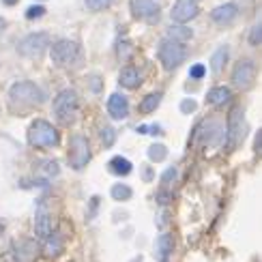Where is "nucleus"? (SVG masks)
Wrapping results in <instances>:
<instances>
[{"label":"nucleus","instance_id":"nucleus-22","mask_svg":"<svg viewBox=\"0 0 262 262\" xmlns=\"http://www.w3.org/2000/svg\"><path fill=\"white\" fill-rule=\"evenodd\" d=\"M166 157H168V148L163 146L161 142H155V144L148 146V159H150V161L157 163V161H163Z\"/></svg>","mask_w":262,"mask_h":262},{"label":"nucleus","instance_id":"nucleus-10","mask_svg":"<svg viewBox=\"0 0 262 262\" xmlns=\"http://www.w3.org/2000/svg\"><path fill=\"white\" fill-rule=\"evenodd\" d=\"M256 82V64L252 60H238L234 64V69H232V84L236 86V89H241V91H247V89H252Z\"/></svg>","mask_w":262,"mask_h":262},{"label":"nucleus","instance_id":"nucleus-5","mask_svg":"<svg viewBox=\"0 0 262 262\" xmlns=\"http://www.w3.org/2000/svg\"><path fill=\"white\" fill-rule=\"evenodd\" d=\"M247 134V125H245V110L241 105H234L226 121V142H228V150H234L238 144L243 142Z\"/></svg>","mask_w":262,"mask_h":262},{"label":"nucleus","instance_id":"nucleus-33","mask_svg":"<svg viewBox=\"0 0 262 262\" xmlns=\"http://www.w3.org/2000/svg\"><path fill=\"white\" fill-rule=\"evenodd\" d=\"M260 146H262V131H258V134H256V146H254L256 152L260 150Z\"/></svg>","mask_w":262,"mask_h":262},{"label":"nucleus","instance_id":"nucleus-26","mask_svg":"<svg viewBox=\"0 0 262 262\" xmlns=\"http://www.w3.org/2000/svg\"><path fill=\"white\" fill-rule=\"evenodd\" d=\"M43 172H46V177H48V179H52V177H58L60 168H58V163L54 161V159H48L46 163H43Z\"/></svg>","mask_w":262,"mask_h":262},{"label":"nucleus","instance_id":"nucleus-9","mask_svg":"<svg viewBox=\"0 0 262 262\" xmlns=\"http://www.w3.org/2000/svg\"><path fill=\"white\" fill-rule=\"evenodd\" d=\"M129 7H131V15L136 19H142L146 24H157L159 21L161 9L155 0H129Z\"/></svg>","mask_w":262,"mask_h":262},{"label":"nucleus","instance_id":"nucleus-18","mask_svg":"<svg viewBox=\"0 0 262 262\" xmlns=\"http://www.w3.org/2000/svg\"><path fill=\"white\" fill-rule=\"evenodd\" d=\"M172 249H174V238H172V234H161V236L157 238V247H155L159 260H161V262H168V256L172 254Z\"/></svg>","mask_w":262,"mask_h":262},{"label":"nucleus","instance_id":"nucleus-6","mask_svg":"<svg viewBox=\"0 0 262 262\" xmlns=\"http://www.w3.org/2000/svg\"><path fill=\"white\" fill-rule=\"evenodd\" d=\"M78 105L80 103H78V95H75V91L67 89V91H62V93L56 95L52 112H54V116H56L60 123L71 125L75 114H78Z\"/></svg>","mask_w":262,"mask_h":262},{"label":"nucleus","instance_id":"nucleus-16","mask_svg":"<svg viewBox=\"0 0 262 262\" xmlns=\"http://www.w3.org/2000/svg\"><path fill=\"white\" fill-rule=\"evenodd\" d=\"M232 97V91L228 89V86H215L213 91L206 93V103L209 105H226V101H230Z\"/></svg>","mask_w":262,"mask_h":262},{"label":"nucleus","instance_id":"nucleus-25","mask_svg":"<svg viewBox=\"0 0 262 262\" xmlns=\"http://www.w3.org/2000/svg\"><path fill=\"white\" fill-rule=\"evenodd\" d=\"M114 3V0H86V9L89 11H103Z\"/></svg>","mask_w":262,"mask_h":262},{"label":"nucleus","instance_id":"nucleus-31","mask_svg":"<svg viewBox=\"0 0 262 262\" xmlns=\"http://www.w3.org/2000/svg\"><path fill=\"white\" fill-rule=\"evenodd\" d=\"M174 179H177V168H168L166 172L161 174V183L163 185H168V183H172Z\"/></svg>","mask_w":262,"mask_h":262},{"label":"nucleus","instance_id":"nucleus-4","mask_svg":"<svg viewBox=\"0 0 262 262\" xmlns=\"http://www.w3.org/2000/svg\"><path fill=\"white\" fill-rule=\"evenodd\" d=\"M157 58L166 71H174L177 67H181L185 58H187V48H185V43L174 41L168 37V39L161 41V46L157 50Z\"/></svg>","mask_w":262,"mask_h":262},{"label":"nucleus","instance_id":"nucleus-27","mask_svg":"<svg viewBox=\"0 0 262 262\" xmlns=\"http://www.w3.org/2000/svg\"><path fill=\"white\" fill-rule=\"evenodd\" d=\"M260 41H262V24H256L252 32H249V43L252 46H260Z\"/></svg>","mask_w":262,"mask_h":262},{"label":"nucleus","instance_id":"nucleus-20","mask_svg":"<svg viewBox=\"0 0 262 262\" xmlns=\"http://www.w3.org/2000/svg\"><path fill=\"white\" fill-rule=\"evenodd\" d=\"M168 37L170 39H174V41H187V39H191L193 37V30L191 28H187L185 24H172L170 28H168Z\"/></svg>","mask_w":262,"mask_h":262},{"label":"nucleus","instance_id":"nucleus-28","mask_svg":"<svg viewBox=\"0 0 262 262\" xmlns=\"http://www.w3.org/2000/svg\"><path fill=\"white\" fill-rule=\"evenodd\" d=\"M43 13H46V9H43L41 5H32V7L26 11V17H28V19H35V17H41Z\"/></svg>","mask_w":262,"mask_h":262},{"label":"nucleus","instance_id":"nucleus-8","mask_svg":"<svg viewBox=\"0 0 262 262\" xmlns=\"http://www.w3.org/2000/svg\"><path fill=\"white\" fill-rule=\"evenodd\" d=\"M48 43H50L48 32H30V35H26L17 43V52L24 54L26 58H37L46 52Z\"/></svg>","mask_w":262,"mask_h":262},{"label":"nucleus","instance_id":"nucleus-17","mask_svg":"<svg viewBox=\"0 0 262 262\" xmlns=\"http://www.w3.org/2000/svg\"><path fill=\"white\" fill-rule=\"evenodd\" d=\"M228 54H230L228 46H220V48H217V50L213 52V56H211V71H213L215 75H220V73L226 69Z\"/></svg>","mask_w":262,"mask_h":262},{"label":"nucleus","instance_id":"nucleus-1","mask_svg":"<svg viewBox=\"0 0 262 262\" xmlns=\"http://www.w3.org/2000/svg\"><path fill=\"white\" fill-rule=\"evenodd\" d=\"M43 101H46V93H43L41 86H37L30 80L15 82L9 89V105L15 114H26L32 107L41 105Z\"/></svg>","mask_w":262,"mask_h":262},{"label":"nucleus","instance_id":"nucleus-12","mask_svg":"<svg viewBox=\"0 0 262 262\" xmlns=\"http://www.w3.org/2000/svg\"><path fill=\"white\" fill-rule=\"evenodd\" d=\"M52 215H50V211L46 209V204H39L37 206V213H35V234L39 236V238H48V236H52Z\"/></svg>","mask_w":262,"mask_h":262},{"label":"nucleus","instance_id":"nucleus-7","mask_svg":"<svg viewBox=\"0 0 262 262\" xmlns=\"http://www.w3.org/2000/svg\"><path fill=\"white\" fill-rule=\"evenodd\" d=\"M89 161H91L89 138L84 134H73L69 138V166L73 170H82Z\"/></svg>","mask_w":262,"mask_h":262},{"label":"nucleus","instance_id":"nucleus-19","mask_svg":"<svg viewBox=\"0 0 262 262\" xmlns=\"http://www.w3.org/2000/svg\"><path fill=\"white\" fill-rule=\"evenodd\" d=\"M110 170L116 174V177H127V174L134 170V166H131V161L127 157H112L110 159Z\"/></svg>","mask_w":262,"mask_h":262},{"label":"nucleus","instance_id":"nucleus-15","mask_svg":"<svg viewBox=\"0 0 262 262\" xmlns=\"http://www.w3.org/2000/svg\"><path fill=\"white\" fill-rule=\"evenodd\" d=\"M118 82H121L123 89L134 91V89H138V86L142 84V73H140V69H136V67H131V64H129V67H123L121 69Z\"/></svg>","mask_w":262,"mask_h":262},{"label":"nucleus","instance_id":"nucleus-23","mask_svg":"<svg viewBox=\"0 0 262 262\" xmlns=\"http://www.w3.org/2000/svg\"><path fill=\"white\" fill-rule=\"evenodd\" d=\"M110 193H112V198H114V200H129L131 195H134V191H131L129 185H123V183L112 185Z\"/></svg>","mask_w":262,"mask_h":262},{"label":"nucleus","instance_id":"nucleus-35","mask_svg":"<svg viewBox=\"0 0 262 262\" xmlns=\"http://www.w3.org/2000/svg\"><path fill=\"white\" fill-rule=\"evenodd\" d=\"M3 230H5V228H3V224H0V236H3Z\"/></svg>","mask_w":262,"mask_h":262},{"label":"nucleus","instance_id":"nucleus-2","mask_svg":"<svg viewBox=\"0 0 262 262\" xmlns=\"http://www.w3.org/2000/svg\"><path fill=\"white\" fill-rule=\"evenodd\" d=\"M50 56H52V62L56 64V67H62V69H78L84 62L80 43L73 41V39L56 41L50 50Z\"/></svg>","mask_w":262,"mask_h":262},{"label":"nucleus","instance_id":"nucleus-3","mask_svg":"<svg viewBox=\"0 0 262 262\" xmlns=\"http://www.w3.org/2000/svg\"><path fill=\"white\" fill-rule=\"evenodd\" d=\"M28 142L39 148H52V146L60 144V134L52 123L43 121V118H37V121H32L28 127Z\"/></svg>","mask_w":262,"mask_h":262},{"label":"nucleus","instance_id":"nucleus-21","mask_svg":"<svg viewBox=\"0 0 262 262\" xmlns=\"http://www.w3.org/2000/svg\"><path fill=\"white\" fill-rule=\"evenodd\" d=\"M161 93H150V95H146L144 99L140 101V110L144 112V114H150V112H155V107L159 105V101H161Z\"/></svg>","mask_w":262,"mask_h":262},{"label":"nucleus","instance_id":"nucleus-30","mask_svg":"<svg viewBox=\"0 0 262 262\" xmlns=\"http://www.w3.org/2000/svg\"><path fill=\"white\" fill-rule=\"evenodd\" d=\"M204 73H206L204 64H193V67L189 69V75H191L193 80H200V78H204Z\"/></svg>","mask_w":262,"mask_h":262},{"label":"nucleus","instance_id":"nucleus-13","mask_svg":"<svg viewBox=\"0 0 262 262\" xmlns=\"http://www.w3.org/2000/svg\"><path fill=\"white\" fill-rule=\"evenodd\" d=\"M107 114L116 118V121H123V118L129 116V99L123 93L110 95V99H107Z\"/></svg>","mask_w":262,"mask_h":262},{"label":"nucleus","instance_id":"nucleus-29","mask_svg":"<svg viewBox=\"0 0 262 262\" xmlns=\"http://www.w3.org/2000/svg\"><path fill=\"white\" fill-rule=\"evenodd\" d=\"M195 107H198V103H195L193 99H185V101H181V112H183V114H191V112H195Z\"/></svg>","mask_w":262,"mask_h":262},{"label":"nucleus","instance_id":"nucleus-34","mask_svg":"<svg viewBox=\"0 0 262 262\" xmlns=\"http://www.w3.org/2000/svg\"><path fill=\"white\" fill-rule=\"evenodd\" d=\"M17 3H19V0H3V5H7V7H13Z\"/></svg>","mask_w":262,"mask_h":262},{"label":"nucleus","instance_id":"nucleus-24","mask_svg":"<svg viewBox=\"0 0 262 262\" xmlns=\"http://www.w3.org/2000/svg\"><path fill=\"white\" fill-rule=\"evenodd\" d=\"M101 140H103V146H105V148H110L114 142H116V131H114V127L105 125V127L101 129Z\"/></svg>","mask_w":262,"mask_h":262},{"label":"nucleus","instance_id":"nucleus-32","mask_svg":"<svg viewBox=\"0 0 262 262\" xmlns=\"http://www.w3.org/2000/svg\"><path fill=\"white\" fill-rule=\"evenodd\" d=\"M170 200H172V195H168V191H159L157 193V202L159 204H168Z\"/></svg>","mask_w":262,"mask_h":262},{"label":"nucleus","instance_id":"nucleus-14","mask_svg":"<svg viewBox=\"0 0 262 262\" xmlns=\"http://www.w3.org/2000/svg\"><path fill=\"white\" fill-rule=\"evenodd\" d=\"M236 15H238V5L236 3H226V5H220V7H215L211 11V19L220 26L234 21Z\"/></svg>","mask_w":262,"mask_h":262},{"label":"nucleus","instance_id":"nucleus-11","mask_svg":"<svg viewBox=\"0 0 262 262\" xmlns=\"http://www.w3.org/2000/svg\"><path fill=\"white\" fill-rule=\"evenodd\" d=\"M198 13H200L198 0H177L170 11V17L174 24H187V21H191Z\"/></svg>","mask_w":262,"mask_h":262}]
</instances>
